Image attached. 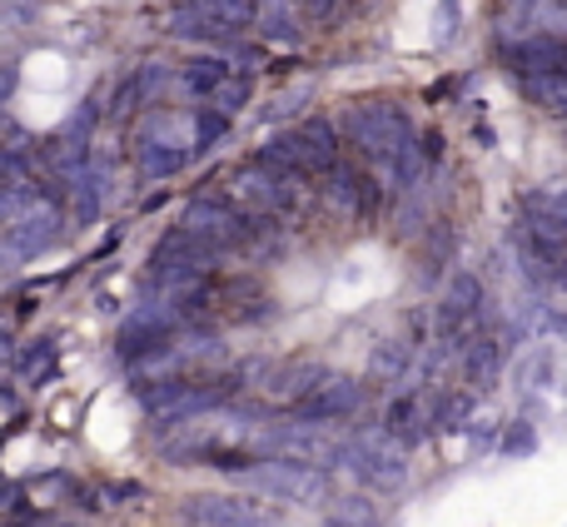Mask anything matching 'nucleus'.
I'll use <instances>...</instances> for the list:
<instances>
[{
	"instance_id": "1",
	"label": "nucleus",
	"mask_w": 567,
	"mask_h": 527,
	"mask_svg": "<svg viewBox=\"0 0 567 527\" xmlns=\"http://www.w3.org/2000/svg\"><path fill=\"white\" fill-rule=\"evenodd\" d=\"M0 215H6V264L10 269L25 264L30 255H40V249L60 235V225H65L60 199L50 195V189H40V179L6 185V205H0Z\"/></svg>"
},
{
	"instance_id": "2",
	"label": "nucleus",
	"mask_w": 567,
	"mask_h": 527,
	"mask_svg": "<svg viewBox=\"0 0 567 527\" xmlns=\"http://www.w3.org/2000/svg\"><path fill=\"white\" fill-rule=\"evenodd\" d=\"M349 135L359 140V149L373 159V169H379V175H383V169H393L399 159H409L413 149H423L413 120L403 115L399 105H383V100L349 110Z\"/></svg>"
},
{
	"instance_id": "3",
	"label": "nucleus",
	"mask_w": 567,
	"mask_h": 527,
	"mask_svg": "<svg viewBox=\"0 0 567 527\" xmlns=\"http://www.w3.org/2000/svg\"><path fill=\"white\" fill-rule=\"evenodd\" d=\"M339 468L379 493H399L409 483V458H403V448L389 433H359V438H349L339 448Z\"/></svg>"
},
{
	"instance_id": "4",
	"label": "nucleus",
	"mask_w": 567,
	"mask_h": 527,
	"mask_svg": "<svg viewBox=\"0 0 567 527\" xmlns=\"http://www.w3.org/2000/svg\"><path fill=\"white\" fill-rule=\"evenodd\" d=\"M249 25H259V6L245 0H199L169 16V30L179 40H205V45H235Z\"/></svg>"
},
{
	"instance_id": "5",
	"label": "nucleus",
	"mask_w": 567,
	"mask_h": 527,
	"mask_svg": "<svg viewBox=\"0 0 567 527\" xmlns=\"http://www.w3.org/2000/svg\"><path fill=\"white\" fill-rule=\"evenodd\" d=\"M239 483L255 493H269L279 503H319L329 493V478L313 463H293V458H255L239 468Z\"/></svg>"
},
{
	"instance_id": "6",
	"label": "nucleus",
	"mask_w": 567,
	"mask_h": 527,
	"mask_svg": "<svg viewBox=\"0 0 567 527\" xmlns=\"http://www.w3.org/2000/svg\"><path fill=\"white\" fill-rule=\"evenodd\" d=\"M303 195L299 175H284L269 165H245L229 175V199H239V215L249 219H275L279 209H293Z\"/></svg>"
},
{
	"instance_id": "7",
	"label": "nucleus",
	"mask_w": 567,
	"mask_h": 527,
	"mask_svg": "<svg viewBox=\"0 0 567 527\" xmlns=\"http://www.w3.org/2000/svg\"><path fill=\"white\" fill-rule=\"evenodd\" d=\"M179 229L225 255V249H235V245H249L255 219L239 215V205H225V199H189L185 215H179Z\"/></svg>"
},
{
	"instance_id": "8",
	"label": "nucleus",
	"mask_w": 567,
	"mask_h": 527,
	"mask_svg": "<svg viewBox=\"0 0 567 527\" xmlns=\"http://www.w3.org/2000/svg\"><path fill=\"white\" fill-rule=\"evenodd\" d=\"M259 393L269 403H289V409H303L313 393L329 383V369L319 359H279V363H265L259 369Z\"/></svg>"
},
{
	"instance_id": "9",
	"label": "nucleus",
	"mask_w": 567,
	"mask_h": 527,
	"mask_svg": "<svg viewBox=\"0 0 567 527\" xmlns=\"http://www.w3.org/2000/svg\"><path fill=\"white\" fill-rule=\"evenodd\" d=\"M483 313V279L478 273H453L449 283H443V299H439V339L443 343H458L463 333L478 323Z\"/></svg>"
},
{
	"instance_id": "10",
	"label": "nucleus",
	"mask_w": 567,
	"mask_h": 527,
	"mask_svg": "<svg viewBox=\"0 0 567 527\" xmlns=\"http://www.w3.org/2000/svg\"><path fill=\"white\" fill-rule=\"evenodd\" d=\"M503 65L518 80H548L567 75V40L558 35H528L518 45H503Z\"/></svg>"
},
{
	"instance_id": "11",
	"label": "nucleus",
	"mask_w": 567,
	"mask_h": 527,
	"mask_svg": "<svg viewBox=\"0 0 567 527\" xmlns=\"http://www.w3.org/2000/svg\"><path fill=\"white\" fill-rule=\"evenodd\" d=\"M185 518L189 527H269L265 508L235 498V493H195L185 498Z\"/></svg>"
},
{
	"instance_id": "12",
	"label": "nucleus",
	"mask_w": 567,
	"mask_h": 527,
	"mask_svg": "<svg viewBox=\"0 0 567 527\" xmlns=\"http://www.w3.org/2000/svg\"><path fill=\"white\" fill-rule=\"evenodd\" d=\"M219 259H225L219 249H209L205 239L185 235V229H169V235L150 249V269H179V273H199V279H209V273L219 269Z\"/></svg>"
},
{
	"instance_id": "13",
	"label": "nucleus",
	"mask_w": 567,
	"mask_h": 527,
	"mask_svg": "<svg viewBox=\"0 0 567 527\" xmlns=\"http://www.w3.org/2000/svg\"><path fill=\"white\" fill-rule=\"evenodd\" d=\"M359 409H363V389H359V383L343 379V373H329V383H323V389L299 409V423H313V428H319V423L353 418Z\"/></svg>"
},
{
	"instance_id": "14",
	"label": "nucleus",
	"mask_w": 567,
	"mask_h": 527,
	"mask_svg": "<svg viewBox=\"0 0 567 527\" xmlns=\"http://www.w3.org/2000/svg\"><path fill=\"white\" fill-rule=\"evenodd\" d=\"M513 255H518L523 273H528L538 289H567V255H558V249H543L538 239H528L523 229H513Z\"/></svg>"
},
{
	"instance_id": "15",
	"label": "nucleus",
	"mask_w": 567,
	"mask_h": 527,
	"mask_svg": "<svg viewBox=\"0 0 567 527\" xmlns=\"http://www.w3.org/2000/svg\"><path fill=\"white\" fill-rule=\"evenodd\" d=\"M229 80H235V75H229V65L219 55H195V60H185V65H179V85L175 90H179V95L205 100V105H209V100H215L219 90L229 85Z\"/></svg>"
},
{
	"instance_id": "16",
	"label": "nucleus",
	"mask_w": 567,
	"mask_h": 527,
	"mask_svg": "<svg viewBox=\"0 0 567 527\" xmlns=\"http://www.w3.org/2000/svg\"><path fill=\"white\" fill-rule=\"evenodd\" d=\"M323 195L333 199V209H339V215H359V209H369L373 189H369V179H363L359 169L339 165L329 179H323Z\"/></svg>"
},
{
	"instance_id": "17",
	"label": "nucleus",
	"mask_w": 567,
	"mask_h": 527,
	"mask_svg": "<svg viewBox=\"0 0 567 527\" xmlns=\"http://www.w3.org/2000/svg\"><path fill=\"white\" fill-rule=\"evenodd\" d=\"M323 527H383L379 523V508L359 493H339L329 498V513H323Z\"/></svg>"
},
{
	"instance_id": "18",
	"label": "nucleus",
	"mask_w": 567,
	"mask_h": 527,
	"mask_svg": "<svg viewBox=\"0 0 567 527\" xmlns=\"http://www.w3.org/2000/svg\"><path fill=\"white\" fill-rule=\"evenodd\" d=\"M259 35L275 40V45H299L303 40V16L293 6H265L259 10Z\"/></svg>"
},
{
	"instance_id": "19",
	"label": "nucleus",
	"mask_w": 567,
	"mask_h": 527,
	"mask_svg": "<svg viewBox=\"0 0 567 527\" xmlns=\"http://www.w3.org/2000/svg\"><path fill=\"white\" fill-rule=\"evenodd\" d=\"M498 369H503V349H498V339H473L468 349H463V373H468L473 383H493L498 379Z\"/></svg>"
},
{
	"instance_id": "20",
	"label": "nucleus",
	"mask_w": 567,
	"mask_h": 527,
	"mask_svg": "<svg viewBox=\"0 0 567 527\" xmlns=\"http://www.w3.org/2000/svg\"><path fill=\"white\" fill-rule=\"evenodd\" d=\"M389 438H399V443H419V433H423V403L413 399V393H403V399H393L389 403Z\"/></svg>"
},
{
	"instance_id": "21",
	"label": "nucleus",
	"mask_w": 567,
	"mask_h": 527,
	"mask_svg": "<svg viewBox=\"0 0 567 527\" xmlns=\"http://www.w3.org/2000/svg\"><path fill=\"white\" fill-rule=\"evenodd\" d=\"M409 369H413V343L409 339H389V343L373 349V379L393 383V379H403Z\"/></svg>"
},
{
	"instance_id": "22",
	"label": "nucleus",
	"mask_w": 567,
	"mask_h": 527,
	"mask_svg": "<svg viewBox=\"0 0 567 527\" xmlns=\"http://www.w3.org/2000/svg\"><path fill=\"white\" fill-rule=\"evenodd\" d=\"M179 70H169V65H155V60H150V65H140L135 75H130V85H135V100L140 105H150V100H159V95H169V90L179 85Z\"/></svg>"
},
{
	"instance_id": "23",
	"label": "nucleus",
	"mask_w": 567,
	"mask_h": 527,
	"mask_svg": "<svg viewBox=\"0 0 567 527\" xmlns=\"http://www.w3.org/2000/svg\"><path fill=\"white\" fill-rule=\"evenodd\" d=\"M523 85V95L528 100H538L548 115H558L567 120V75H548V80H518Z\"/></svg>"
},
{
	"instance_id": "24",
	"label": "nucleus",
	"mask_w": 567,
	"mask_h": 527,
	"mask_svg": "<svg viewBox=\"0 0 567 527\" xmlns=\"http://www.w3.org/2000/svg\"><path fill=\"white\" fill-rule=\"evenodd\" d=\"M245 105H249V80H245V75H235L215 100H209L205 110H215V115H225V120H229L235 110H245Z\"/></svg>"
},
{
	"instance_id": "25",
	"label": "nucleus",
	"mask_w": 567,
	"mask_h": 527,
	"mask_svg": "<svg viewBox=\"0 0 567 527\" xmlns=\"http://www.w3.org/2000/svg\"><path fill=\"white\" fill-rule=\"evenodd\" d=\"M299 105H303V95L275 100V105H269V110H265V120H275V125H279V120H284V115H293V110H299Z\"/></svg>"
},
{
	"instance_id": "26",
	"label": "nucleus",
	"mask_w": 567,
	"mask_h": 527,
	"mask_svg": "<svg viewBox=\"0 0 567 527\" xmlns=\"http://www.w3.org/2000/svg\"><path fill=\"white\" fill-rule=\"evenodd\" d=\"M548 199L563 209V219H567V185H548Z\"/></svg>"
}]
</instances>
